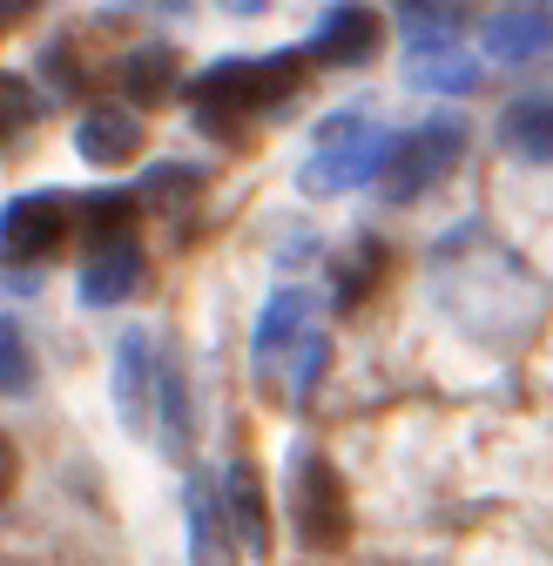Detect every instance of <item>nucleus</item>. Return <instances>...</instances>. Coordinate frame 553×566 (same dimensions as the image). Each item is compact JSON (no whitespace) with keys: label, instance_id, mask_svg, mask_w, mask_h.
<instances>
[{"label":"nucleus","instance_id":"f03ea898","mask_svg":"<svg viewBox=\"0 0 553 566\" xmlns=\"http://www.w3.org/2000/svg\"><path fill=\"white\" fill-rule=\"evenodd\" d=\"M385 156H392V135L385 128H372L358 115H331L317 128V149H311V163H304L298 182H304V196H344V189L372 182L385 169Z\"/></svg>","mask_w":553,"mask_h":566},{"label":"nucleus","instance_id":"9d476101","mask_svg":"<svg viewBox=\"0 0 553 566\" xmlns=\"http://www.w3.org/2000/svg\"><path fill=\"white\" fill-rule=\"evenodd\" d=\"M75 149L95 169H122V163H135V149H143V122L122 115V108H88L75 122Z\"/></svg>","mask_w":553,"mask_h":566},{"label":"nucleus","instance_id":"4be33fe9","mask_svg":"<svg viewBox=\"0 0 553 566\" xmlns=\"http://www.w3.org/2000/svg\"><path fill=\"white\" fill-rule=\"evenodd\" d=\"M317 371H324V331H317V324H304V331H298V344L284 350V391L304 405V398H311V385H317Z\"/></svg>","mask_w":553,"mask_h":566},{"label":"nucleus","instance_id":"7ed1b4c3","mask_svg":"<svg viewBox=\"0 0 553 566\" xmlns=\"http://www.w3.org/2000/svg\"><path fill=\"white\" fill-rule=\"evenodd\" d=\"M459 149H466V122H459V115H432V122H419V128L392 135V156H385V169H378L385 202H419L432 182L452 176Z\"/></svg>","mask_w":553,"mask_h":566},{"label":"nucleus","instance_id":"6e6552de","mask_svg":"<svg viewBox=\"0 0 553 566\" xmlns=\"http://www.w3.org/2000/svg\"><path fill=\"white\" fill-rule=\"evenodd\" d=\"M115 411L128 432H143L156 411V337L149 331H122L115 344Z\"/></svg>","mask_w":553,"mask_h":566},{"label":"nucleus","instance_id":"1a4fd4ad","mask_svg":"<svg viewBox=\"0 0 553 566\" xmlns=\"http://www.w3.org/2000/svg\"><path fill=\"white\" fill-rule=\"evenodd\" d=\"M217 506H223V526H237V546L243 553H270V506H263V479L257 465H230L217 479Z\"/></svg>","mask_w":553,"mask_h":566},{"label":"nucleus","instance_id":"f3484780","mask_svg":"<svg viewBox=\"0 0 553 566\" xmlns=\"http://www.w3.org/2000/svg\"><path fill=\"white\" fill-rule=\"evenodd\" d=\"M398 34H405L411 54L446 48L459 34V8H452V0H398Z\"/></svg>","mask_w":553,"mask_h":566},{"label":"nucleus","instance_id":"b1692460","mask_svg":"<svg viewBox=\"0 0 553 566\" xmlns=\"http://www.w3.org/2000/svg\"><path fill=\"white\" fill-rule=\"evenodd\" d=\"M34 88L14 75V67H0V149H8V142H21L28 128H34Z\"/></svg>","mask_w":553,"mask_h":566},{"label":"nucleus","instance_id":"bb28decb","mask_svg":"<svg viewBox=\"0 0 553 566\" xmlns=\"http://www.w3.org/2000/svg\"><path fill=\"white\" fill-rule=\"evenodd\" d=\"M14 21V0H0V28H8Z\"/></svg>","mask_w":553,"mask_h":566},{"label":"nucleus","instance_id":"a878e982","mask_svg":"<svg viewBox=\"0 0 553 566\" xmlns=\"http://www.w3.org/2000/svg\"><path fill=\"white\" fill-rule=\"evenodd\" d=\"M217 8H223V14H243V21H250V14H263V8H270V0H217Z\"/></svg>","mask_w":553,"mask_h":566},{"label":"nucleus","instance_id":"9b49d317","mask_svg":"<svg viewBox=\"0 0 553 566\" xmlns=\"http://www.w3.org/2000/svg\"><path fill=\"white\" fill-rule=\"evenodd\" d=\"M311 324V291H276L270 304H263V317H257V337H250V350H257V371L270 378L276 365H284V350L298 344V331Z\"/></svg>","mask_w":553,"mask_h":566},{"label":"nucleus","instance_id":"5701e85b","mask_svg":"<svg viewBox=\"0 0 553 566\" xmlns=\"http://www.w3.org/2000/svg\"><path fill=\"white\" fill-rule=\"evenodd\" d=\"M196 196H202V176H196V169H176V163L149 169L143 189H135V202H156V209H189Z\"/></svg>","mask_w":553,"mask_h":566},{"label":"nucleus","instance_id":"20e7f679","mask_svg":"<svg viewBox=\"0 0 553 566\" xmlns=\"http://www.w3.org/2000/svg\"><path fill=\"white\" fill-rule=\"evenodd\" d=\"M291 520H298V539L311 553H331L352 533V513H344V485L331 472V459L317 452H298V472H291Z\"/></svg>","mask_w":553,"mask_h":566},{"label":"nucleus","instance_id":"2eb2a0df","mask_svg":"<svg viewBox=\"0 0 553 566\" xmlns=\"http://www.w3.org/2000/svg\"><path fill=\"white\" fill-rule=\"evenodd\" d=\"M500 149L513 163H553V102H513L500 115Z\"/></svg>","mask_w":553,"mask_h":566},{"label":"nucleus","instance_id":"0eeeda50","mask_svg":"<svg viewBox=\"0 0 553 566\" xmlns=\"http://www.w3.org/2000/svg\"><path fill=\"white\" fill-rule=\"evenodd\" d=\"M143 276H149V263H143V243L135 237H108V243H95V256L82 263V304H95V311H108V304H128L135 291H143Z\"/></svg>","mask_w":553,"mask_h":566},{"label":"nucleus","instance_id":"ddd939ff","mask_svg":"<svg viewBox=\"0 0 553 566\" xmlns=\"http://www.w3.org/2000/svg\"><path fill=\"white\" fill-rule=\"evenodd\" d=\"M122 95H135L143 108L176 102V48L169 41H143L122 54Z\"/></svg>","mask_w":553,"mask_h":566},{"label":"nucleus","instance_id":"6ab92c4d","mask_svg":"<svg viewBox=\"0 0 553 566\" xmlns=\"http://www.w3.org/2000/svg\"><path fill=\"white\" fill-rule=\"evenodd\" d=\"M378 243L372 237H358L352 243V256H337V283H331V297H337V311H352V304H365V291L378 283Z\"/></svg>","mask_w":553,"mask_h":566},{"label":"nucleus","instance_id":"412c9836","mask_svg":"<svg viewBox=\"0 0 553 566\" xmlns=\"http://www.w3.org/2000/svg\"><path fill=\"white\" fill-rule=\"evenodd\" d=\"M21 391H34V350L14 317H0V398H21Z\"/></svg>","mask_w":553,"mask_h":566},{"label":"nucleus","instance_id":"4468645a","mask_svg":"<svg viewBox=\"0 0 553 566\" xmlns=\"http://www.w3.org/2000/svg\"><path fill=\"white\" fill-rule=\"evenodd\" d=\"M405 82L426 88V95H466V88L479 82V61H472L459 41H446V48L411 54V61H405Z\"/></svg>","mask_w":553,"mask_h":566},{"label":"nucleus","instance_id":"f8f14e48","mask_svg":"<svg viewBox=\"0 0 553 566\" xmlns=\"http://www.w3.org/2000/svg\"><path fill=\"white\" fill-rule=\"evenodd\" d=\"M479 41H487V61L520 67V61H533V54L553 41V28H546V14H540V8H500V14H487Z\"/></svg>","mask_w":553,"mask_h":566},{"label":"nucleus","instance_id":"cd10ccee","mask_svg":"<svg viewBox=\"0 0 553 566\" xmlns=\"http://www.w3.org/2000/svg\"><path fill=\"white\" fill-rule=\"evenodd\" d=\"M21 8H34V0H14V14H21Z\"/></svg>","mask_w":553,"mask_h":566},{"label":"nucleus","instance_id":"423d86ee","mask_svg":"<svg viewBox=\"0 0 553 566\" xmlns=\"http://www.w3.org/2000/svg\"><path fill=\"white\" fill-rule=\"evenodd\" d=\"M378 41H385V21L365 8V0H337V8L317 14L304 54L324 61V67H365V61L378 54Z\"/></svg>","mask_w":553,"mask_h":566},{"label":"nucleus","instance_id":"f257e3e1","mask_svg":"<svg viewBox=\"0 0 553 566\" xmlns=\"http://www.w3.org/2000/svg\"><path fill=\"white\" fill-rule=\"evenodd\" d=\"M304 61L311 54H237V61H217L189 82V102H196V122L202 135H237L243 115H270V108H291V95L304 88Z\"/></svg>","mask_w":553,"mask_h":566},{"label":"nucleus","instance_id":"393cba45","mask_svg":"<svg viewBox=\"0 0 553 566\" xmlns=\"http://www.w3.org/2000/svg\"><path fill=\"white\" fill-rule=\"evenodd\" d=\"M14 472H21V459H14L8 432H0V500H8V492H14Z\"/></svg>","mask_w":553,"mask_h":566},{"label":"nucleus","instance_id":"dca6fc26","mask_svg":"<svg viewBox=\"0 0 553 566\" xmlns=\"http://www.w3.org/2000/svg\"><path fill=\"white\" fill-rule=\"evenodd\" d=\"M182 506H189V553L196 559H223L230 553V539H223V506H217V492H210V479H182Z\"/></svg>","mask_w":553,"mask_h":566},{"label":"nucleus","instance_id":"aec40b11","mask_svg":"<svg viewBox=\"0 0 553 566\" xmlns=\"http://www.w3.org/2000/svg\"><path fill=\"white\" fill-rule=\"evenodd\" d=\"M156 411H163V452H189V391L182 371L156 365Z\"/></svg>","mask_w":553,"mask_h":566},{"label":"nucleus","instance_id":"39448f33","mask_svg":"<svg viewBox=\"0 0 553 566\" xmlns=\"http://www.w3.org/2000/svg\"><path fill=\"white\" fill-rule=\"evenodd\" d=\"M67 223H75V196H61V189H34V196L0 202V256L41 263L61 250Z\"/></svg>","mask_w":553,"mask_h":566},{"label":"nucleus","instance_id":"a211bd4d","mask_svg":"<svg viewBox=\"0 0 553 566\" xmlns=\"http://www.w3.org/2000/svg\"><path fill=\"white\" fill-rule=\"evenodd\" d=\"M75 202H82V230H88V243L135 237V217H143V202L122 196V189H95V196H75Z\"/></svg>","mask_w":553,"mask_h":566}]
</instances>
